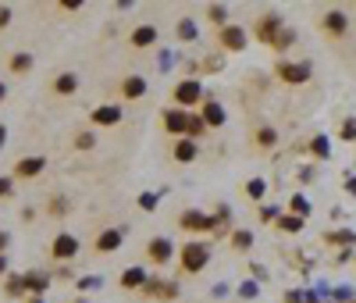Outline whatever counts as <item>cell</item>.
<instances>
[{
    "instance_id": "cell-38",
    "label": "cell",
    "mask_w": 356,
    "mask_h": 303,
    "mask_svg": "<svg viewBox=\"0 0 356 303\" xmlns=\"http://www.w3.org/2000/svg\"><path fill=\"white\" fill-rule=\"evenodd\" d=\"M14 22V8H8V4H0V32H4L8 25Z\"/></svg>"
},
{
    "instance_id": "cell-45",
    "label": "cell",
    "mask_w": 356,
    "mask_h": 303,
    "mask_svg": "<svg viewBox=\"0 0 356 303\" xmlns=\"http://www.w3.org/2000/svg\"><path fill=\"white\" fill-rule=\"evenodd\" d=\"M8 100V83H0V104Z\"/></svg>"
},
{
    "instance_id": "cell-37",
    "label": "cell",
    "mask_w": 356,
    "mask_h": 303,
    "mask_svg": "<svg viewBox=\"0 0 356 303\" xmlns=\"http://www.w3.org/2000/svg\"><path fill=\"white\" fill-rule=\"evenodd\" d=\"M324 239H328V242H346V247H353V242H356L353 232H328Z\"/></svg>"
},
{
    "instance_id": "cell-29",
    "label": "cell",
    "mask_w": 356,
    "mask_h": 303,
    "mask_svg": "<svg viewBox=\"0 0 356 303\" xmlns=\"http://www.w3.org/2000/svg\"><path fill=\"white\" fill-rule=\"evenodd\" d=\"M200 136H207V125H203L200 114L189 111V132H185V139H200Z\"/></svg>"
},
{
    "instance_id": "cell-46",
    "label": "cell",
    "mask_w": 356,
    "mask_h": 303,
    "mask_svg": "<svg viewBox=\"0 0 356 303\" xmlns=\"http://www.w3.org/2000/svg\"><path fill=\"white\" fill-rule=\"evenodd\" d=\"M25 303H47V300H43V296H29Z\"/></svg>"
},
{
    "instance_id": "cell-12",
    "label": "cell",
    "mask_w": 356,
    "mask_h": 303,
    "mask_svg": "<svg viewBox=\"0 0 356 303\" xmlns=\"http://www.w3.org/2000/svg\"><path fill=\"white\" fill-rule=\"evenodd\" d=\"M121 242H125V229H103V232H96V239H93V250H96V253H114Z\"/></svg>"
},
{
    "instance_id": "cell-6",
    "label": "cell",
    "mask_w": 356,
    "mask_h": 303,
    "mask_svg": "<svg viewBox=\"0 0 356 303\" xmlns=\"http://www.w3.org/2000/svg\"><path fill=\"white\" fill-rule=\"evenodd\" d=\"M160 121H164V132L175 139H185V132H189V111H182V107H167Z\"/></svg>"
},
{
    "instance_id": "cell-21",
    "label": "cell",
    "mask_w": 356,
    "mask_h": 303,
    "mask_svg": "<svg viewBox=\"0 0 356 303\" xmlns=\"http://www.w3.org/2000/svg\"><path fill=\"white\" fill-rule=\"evenodd\" d=\"M146 278H150V275H146L143 268H125L121 278H118V286H121V289H143Z\"/></svg>"
},
{
    "instance_id": "cell-10",
    "label": "cell",
    "mask_w": 356,
    "mask_h": 303,
    "mask_svg": "<svg viewBox=\"0 0 356 303\" xmlns=\"http://www.w3.org/2000/svg\"><path fill=\"white\" fill-rule=\"evenodd\" d=\"M171 239H164V236H154L150 242H146V260H150V264H157V268H164L167 260H171Z\"/></svg>"
},
{
    "instance_id": "cell-39",
    "label": "cell",
    "mask_w": 356,
    "mask_h": 303,
    "mask_svg": "<svg viewBox=\"0 0 356 303\" xmlns=\"http://www.w3.org/2000/svg\"><path fill=\"white\" fill-rule=\"evenodd\" d=\"M342 139H346V143H353V139H356V118L342 121Z\"/></svg>"
},
{
    "instance_id": "cell-30",
    "label": "cell",
    "mask_w": 356,
    "mask_h": 303,
    "mask_svg": "<svg viewBox=\"0 0 356 303\" xmlns=\"http://www.w3.org/2000/svg\"><path fill=\"white\" fill-rule=\"evenodd\" d=\"M232 247H235V250H249V247H253V232L235 229V232H232Z\"/></svg>"
},
{
    "instance_id": "cell-18",
    "label": "cell",
    "mask_w": 356,
    "mask_h": 303,
    "mask_svg": "<svg viewBox=\"0 0 356 303\" xmlns=\"http://www.w3.org/2000/svg\"><path fill=\"white\" fill-rule=\"evenodd\" d=\"M321 29H324L328 36H346V29H349V18H346L342 11H328V14L321 18Z\"/></svg>"
},
{
    "instance_id": "cell-22",
    "label": "cell",
    "mask_w": 356,
    "mask_h": 303,
    "mask_svg": "<svg viewBox=\"0 0 356 303\" xmlns=\"http://www.w3.org/2000/svg\"><path fill=\"white\" fill-rule=\"evenodd\" d=\"M4 296H11V300H29V289H25V275H8L4 278Z\"/></svg>"
},
{
    "instance_id": "cell-20",
    "label": "cell",
    "mask_w": 356,
    "mask_h": 303,
    "mask_svg": "<svg viewBox=\"0 0 356 303\" xmlns=\"http://www.w3.org/2000/svg\"><path fill=\"white\" fill-rule=\"evenodd\" d=\"M121 96H125V100H143V96H146V79H143V75H129V79L121 83Z\"/></svg>"
},
{
    "instance_id": "cell-25",
    "label": "cell",
    "mask_w": 356,
    "mask_h": 303,
    "mask_svg": "<svg viewBox=\"0 0 356 303\" xmlns=\"http://www.w3.org/2000/svg\"><path fill=\"white\" fill-rule=\"evenodd\" d=\"M257 147H260V150H271V147H278V132L271 129V125L257 129Z\"/></svg>"
},
{
    "instance_id": "cell-41",
    "label": "cell",
    "mask_w": 356,
    "mask_h": 303,
    "mask_svg": "<svg viewBox=\"0 0 356 303\" xmlns=\"http://www.w3.org/2000/svg\"><path fill=\"white\" fill-rule=\"evenodd\" d=\"M8 247H11V232H4V229H0V257L8 253Z\"/></svg>"
},
{
    "instance_id": "cell-40",
    "label": "cell",
    "mask_w": 356,
    "mask_h": 303,
    "mask_svg": "<svg viewBox=\"0 0 356 303\" xmlns=\"http://www.w3.org/2000/svg\"><path fill=\"white\" fill-rule=\"evenodd\" d=\"M57 8H61V11H78L82 0H57Z\"/></svg>"
},
{
    "instance_id": "cell-23",
    "label": "cell",
    "mask_w": 356,
    "mask_h": 303,
    "mask_svg": "<svg viewBox=\"0 0 356 303\" xmlns=\"http://www.w3.org/2000/svg\"><path fill=\"white\" fill-rule=\"evenodd\" d=\"M275 225L282 229V232H289V236H296V232H303V225H306V218H300V214H282L278 221H275Z\"/></svg>"
},
{
    "instance_id": "cell-42",
    "label": "cell",
    "mask_w": 356,
    "mask_h": 303,
    "mask_svg": "<svg viewBox=\"0 0 356 303\" xmlns=\"http://www.w3.org/2000/svg\"><path fill=\"white\" fill-rule=\"evenodd\" d=\"M50 211L54 214H65V200H50Z\"/></svg>"
},
{
    "instance_id": "cell-2",
    "label": "cell",
    "mask_w": 356,
    "mask_h": 303,
    "mask_svg": "<svg viewBox=\"0 0 356 303\" xmlns=\"http://www.w3.org/2000/svg\"><path fill=\"white\" fill-rule=\"evenodd\" d=\"M43 171H47V157L29 154V157H18V160H14L11 178H14V182H32V178H39Z\"/></svg>"
},
{
    "instance_id": "cell-34",
    "label": "cell",
    "mask_w": 356,
    "mask_h": 303,
    "mask_svg": "<svg viewBox=\"0 0 356 303\" xmlns=\"http://www.w3.org/2000/svg\"><path fill=\"white\" fill-rule=\"evenodd\" d=\"M289 207H292V214H300V218H306V214H310V204H306V200H303L300 193L292 196V204H289Z\"/></svg>"
},
{
    "instance_id": "cell-32",
    "label": "cell",
    "mask_w": 356,
    "mask_h": 303,
    "mask_svg": "<svg viewBox=\"0 0 356 303\" xmlns=\"http://www.w3.org/2000/svg\"><path fill=\"white\" fill-rule=\"evenodd\" d=\"M292 43H296V32H292V29H282V36L275 39V47H271V50H289Z\"/></svg>"
},
{
    "instance_id": "cell-5",
    "label": "cell",
    "mask_w": 356,
    "mask_h": 303,
    "mask_svg": "<svg viewBox=\"0 0 356 303\" xmlns=\"http://www.w3.org/2000/svg\"><path fill=\"white\" fill-rule=\"evenodd\" d=\"M246 43H249V32H246L242 25H224V29H218V47H221V50L239 54V50H246Z\"/></svg>"
},
{
    "instance_id": "cell-26",
    "label": "cell",
    "mask_w": 356,
    "mask_h": 303,
    "mask_svg": "<svg viewBox=\"0 0 356 303\" xmlns=\"http://www.w3.org/2000/svg\"><path fill=\"white\" fill-rule=\"evenodd\" d=\"M282 214H285V211H282V207H275V204H271V207H267V204H260V207H257V218L264 221V225H275V221H278Z\"/></svg>"
},
{
    "instance_id": "cell-19",
    "label": "cell",
    "mask_w": 356,
    "mask_h": 303,
    "mask_svg": "<svg viewBox=\"0 0 356 303\" xmlns=\"http://www.w3.org/2000/svg\"><path fill=\"white\" fill-rule=\"evenodd\" d=\"M50 275L47 271H25V289H29V296H43L47 289H50Z\"/></svg>"
},
{
    "instance_id": "cell-33",
    "label": "cell",
    "mask_w": 356,
    "mask_h": 303,
    "mask_svg": "<svg viewBox=\"0 0 356 303\" xmlns=\"http://www.w3.org/2000/svg\"><path fill=\"white\" fill-rule=\"evenodd\" d=\"M175 32H178V39H196V25L189 22V18H182V22H178V29H175Z\"/></svg>"
},
{
    "instance_id": "cell-17",
    "label": "cell",
    "mask_w": 356,
    "mask_h": 303,
    "mask_svg": "<svg viewBox=\"0 0 356 303\" xmlns=\"http://www.w3.org/2000/svg\"><path fill=\"white\" fill-rule=\"evenodd\" d=\"M32 68H36V57H32V54H25V50H18V54H11V57H8V72H11V75H18V79L29 75Z\"/></svg>"
},
{
    "instance_id": "cell-14",
    "label": "cell",
    "mask_w": 356,
    "mask_h": 303,
    "mask_svg": "<svg viewBox=\"0 0 356 303\" xmlns=\"http://www.w3.org/2000/svg\"><path fill=\"white\" fill-rule=\"evenodd\" d=\"M154 43H157V25H150V22H143L129 32V47H136V50H146Z\"/></svg>"
},
{
    "instance_id": "cell-31",
    "label": "cell",
    "mask_w": 356,
    "mask_h": 303,
    "mask_svg": "<svg viewBox=\"0 0 356 303\" xmlns=\"http://www.w3.org/2000/svg\"><path fill=\"white\" fill-rule=\"evenodd\" d=\"M72 147H75V150H93V147H96V132H78Z\"/></svg>"
},
{
    "instance_id": "cell-43",
    "label": "cell",
    "mask_w": 356,
    "mask_h": 303,
    "mask_svg": "<svg viewBox=\"0 0 356 303\" xmlns=\"http://www.w3.org/2000/svg\"><path fill=\"white\" fill-rule=\"evenodd\" d=\"M239 293H242V296H257V286H253V282H246V286H242Z\"/></svg>"
},
{
    "instance_id": "cell-24",
    "label": "cell",
    "mask_w": 356,
    "mask_h": 303,
    "mask_svg": "<svg viewBox=\"0 0 356 303\" xmlns=\"http://www.w3.org/2000/svg\"><path fill=\"white\" fill-rule=\"evenodd\" d=\"M310 154L317 157V160L331 157V139H328V136H313V139H310Z\"/></svg>"
},
{
    "instance_id": "cell-11",
    "label": "cell",
    "mask_w": 356,
    "mask_h": 303,
    "mask_svg": "<svg viewBox=\"0 0 356 303\" xmlns=\"http://www.w3.org/2000/svg\"><path fill=\"white\" fill-rule=\"evenodd\" d=\"M200 118H203V125H207V129H221L228 114H224V107L218 104L214 96H203V104H200Z\"/></svg>"
},
{
    "instance_id": "cell-47",
    "label": "cell",
    "mask_w": 356,
    "mask_h": 303,
    "mask_svg": "<svg viewBox=\"0 0 356 303\" xmlns=\"http://www.w3.org/2000/svg\"><path fill=\"white\" fill-rule=\"evenodd\" d=\"M72 303H86V300H72Z\"/></svg>"
},
{
    "instance_id": "cell-13",
    "label": "cell",
    "mask_w": 356,
    "mask_h": 303,
    "mask_svg": "<svg viewBox=\"0 0 356 303\" xmlns=\"http://www.w3.org/2000/svg\"><path fill=\"white\" fill-rule=\"evenodd\" d=\"M50 93L54 96H75L78 93V75L75 72H57L50 79Z\"/></svg>"
},
{
    "instance_id": "cell-4",
    "label": "cell",
    "mask_w": 356,
    "mask_h": 303,
    "mask_svg": "<svg viewBox=\"0 0 356 303\" xmlns=\"http://www.w3.org/2000/svg\"><path fill=\"white\" fill-rule=\"evenodd\" d=\"M75 253H78V236L57 232L54 242H50V257L57 260V264H68V260H75Z\"/></svg>"
},
{
    "instance_id": "cell-28",
    "label": "cell",
    "mask_w": 356,
    "mask_h": 303,
    "mask_svg": "<svg viewBox=\"0 0 356 303\" xmlns=\"http://www.w3.org/2000/svg\"><path fill=\"white\" fill-rule=\"evenodd\" d=\"M264 193H267V182L264 178H249L246 182V196L249 200H264Z\"/></svg>"
},
{
    "instance_id": "cell-3",
    "label": "cell",
    "mask_w": 356,
    "mask_h": 303,
    "mask_svg": "<svg viewBox=\"0 0 356 303\" xmlns=\"http://www.w3.org/2000/svg\"><path fill=\"white\" fill-rule=\"evenodd\" d=\"M171 96H175V104H178L182 111H189V107L203 104V96H207V93H203V86L196 83V79H182V83L175 86V93H171Z\"/></svg>"
},
{
    "instance_id": "cell-27",
    "label": "cell",
    "mask_w": 356,
    "mask_h": 303,
    "mask_svg": "<svg viewBox=\"0 0 356 303\" xmlns=\"http://www.w3.org/2000/svg\"><path fill=\"white\" fill-rule=\"evenodd\" d=\"M207 18H211V22H214L218 29H224V25H228V11H224V4H211V8H207Z\"/></svg>"
},
{
    "instance_id": "cell-48",
    "label": "cell",
    "mask_w": 356,
    "mask_h": 303,
    "mask_svg": "<svg viewBox=\"0 0 356 303\" xmlns=\"http://www.w3.org/2000/svg\"><path fill=\"white\" fill-rule=\"evenodd\" d=\"M353 303H356V300H353Z\"/></svg>"
},
{
    "instance_id": "cell-8",
    "label": "cell",
    "mask_w": 356,
    "mask_h": 303,
    "mask_svg": "<svg viewBox=\"0 0 356 303\" xmlns=\"http://www.w3.org/2000/svg\"><path fill=\"white\" fill-rule=\"evenodd\" d=\"M282 29H285L282 14H264L260 22H257V39H260L264 47H275V39L282 36Z\"/></svg>"
},
{
    "instance_id": "cell-7",
    "label": "cell",
    "mask_w": 356,
    "mask_h": 303,
    "mask_svg": "<svg viewBox=\"0 0 356 303\" xmlns=\"http://www.w3.org/2000/svg\"><path fill=\"white\" fill-rule=\"evenodd\" d=\"M275 75L282 79V83H289V86H303V83H310V65H296V61H278Z\"/></svg>"
},
{
    "instance_id": "cell-15",
    "label": "cell",
    "mask_w": 356,
    "mask_h": 303,
    "mask_svg": "<svg viewBox=\"0 0 356 303\" xmlns=\"http://www.w3.org/2000/svg\"><path fill=\"white\" fill-rule=\"evenodd\" d=\"M143 296H164V300H175L178 296V286L175 282H160V278H146V286H143Z\"/></svg>"
},
{
    "instance_id": "cell-9",
    "label": "cell",
    "mask_w": 356,
    "mask_h": 303,
    "mask_svg": "<svg viewBox=\"0 0 356 303\" xmlns=\"http://www.w3.org/2000/svg\"><path fill=\"white\" fill-rule=\"evenodd\" d=\"M121 118H125L121 104H100V107L90 111V121H93L96 129H111V125H118Z\"/></svg>"
},
{
    "instance_id": "cell-16",
    "label": "cell",
    "mask_w": 356,
    "mask_h": 303,
    "mask_svg": "<svg viewBox=\"0 0 356 303\" xmlns=\"http://www.w3.org/2000/svg\"><path fill=\"white\" fill-rule=\"evenodd\" d=\"M171 157L178 160V165H193V160L200 157V147H196V139H175V147H171Z\"/></svg>"
},
{
    "instance_id": "cell-1",
    "label": "cell",
    "mask_w": 356,
    "mask_h": 303,
    "mask_svg": "<svg viewBox=\"0 0 356 303\" xmlns=\"http://www.w3.org/2000/svg\"><path fill=\"white\" fill-rule=\"evenodd\" d=\"M178 264H182V275H200L207 264H211V242H185L182 253H178Z\"/></svg>"
},
{
    "instance_id": "cell-44",
    "label": "cell",
    "mask_w": 356,
    "mask_h": 303,
    "mask_svg": "<svg viewBox=\"0 0 356 303\" xmlns=\"http://www.w3.org/2000/svg\"><path fill=\"white\" fill-rule=\"evenodd\" d=\"M0 275H11V271H8V253L0 257Z\"/></svg>"
},
{
    "instance_id": "cell-35",
    "label": "cell",
    "mask_w": 356,
    "mask_h": 303,
    "mask_svg": "<svg viewBox=\"0 0 356 303\" xmlns=\"http://www.w3.org/2000/svg\"><path fill=\"white\" fill-rule=\"evenodd\" d=\"M157 204H160L157 193H143V196H139V207H143V211H157Z\"/></svg>"
},
{
    "instance_id": "cell-36",
    "label": "cell",
    "mask_w": 356,
    "mask_h": 303,
    "mask_svg": "<svg viewBox=\"0 0 356 303\" xmlns=\"http://www.w3.org/2000/svg\"><path fill=\"white\" fill-rule=\"evenodd\" d=\"M8 196H14V178L0 175V200H8Z\"/></svg>"
}]
</instances>
